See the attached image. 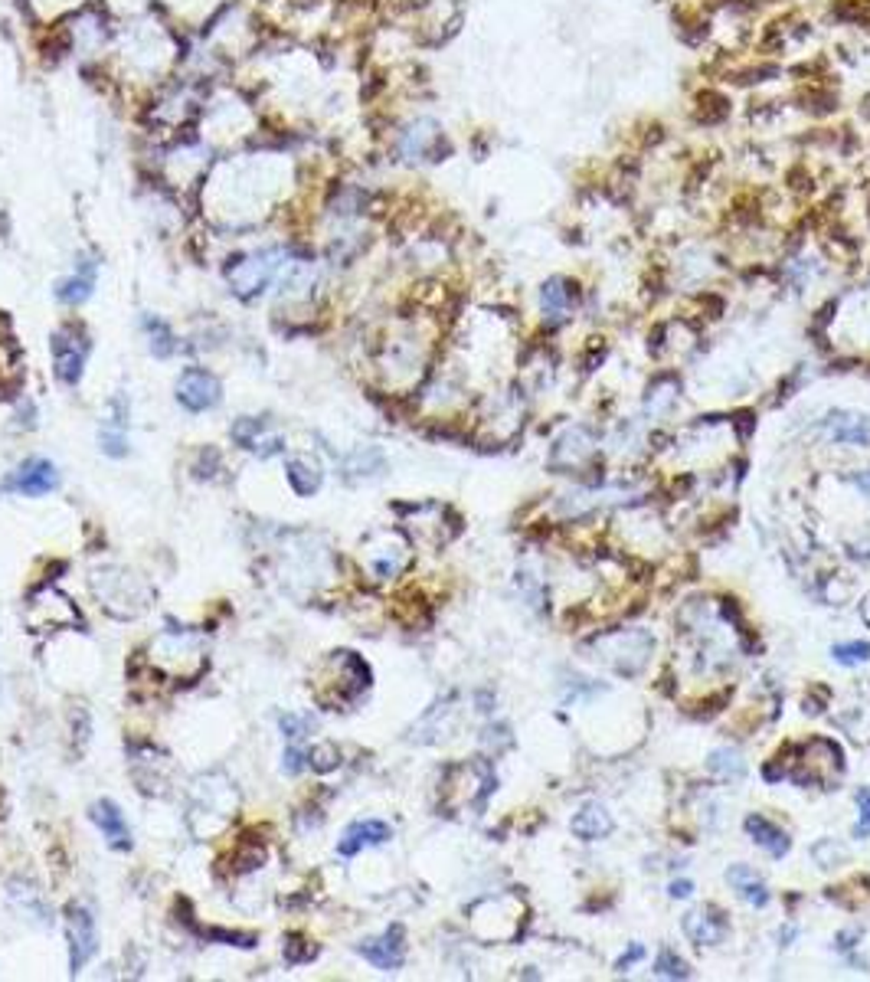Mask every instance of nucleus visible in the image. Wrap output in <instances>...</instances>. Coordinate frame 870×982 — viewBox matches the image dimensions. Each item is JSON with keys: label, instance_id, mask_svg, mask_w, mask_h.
Masks as SVG:
<instances>
[{"label": "nucleus", "instance_id": "obj_2", "mask_svg": "<svg viewBox=\"0 0 870 982\" xmlns=\"http://www.w3.org/2000/svg\"><path fill=\"white\" fill-rule=\"evenodd\" d=\"M148 662L154 672L170 681H197L209 665L207 636L197 629H184V626H168L151 638Z\"/></svg>", "mask_w": 870, "mask_h": 982}, {"label": "nucleus", "instance_id": "obj_13", "mask_svg": "<svg viewBox=\"0 0 870 982\" xmlns=\"http://www.w3.org/2000/svg\"><path fill=\"white\" fill-rule=\"evenodd\" d=\"M56 485H59L56 465L46 462V459H30V462H24L20 469H14V475L7 479L10 491H20V495H30V498L50 495Z\"/></svg>", "mask_w": 870, "mask_h": 982}, {"label": "nucleus", "instance_id": "obj_4", "mask_svg": "<svg viewBox=\"0 0 870 982\" xmlns=\"http://www.w3.org/2000/svg\"><path fill=\"white\" fill-rule=\"evenodd\" d=\"M357 560L373 583H390L400 577L412 560L410 540L400 530H373L357 550Z\"/></svg>", "mask_w": 870, "mask_h": 982}, {"label": "nucleus", "instance_id": "obj_11", "mask_svg": "<svg viewBox=\"0 0 870 982\" xmlns=\"http://www.w3.org/2000/svg\"><path fill=\"white\" fill-rule=\"evenodd\" d=\"M177 403L190 413H207L219 403V380L203 367H187L177 380Z\"/></svg>", "mask_w": 870, "mask_h": 982}, {"label": "nucleus", "instance_id": "obj_9", "mask_svg": "<svg viewBox=\"0 0 870 982\" xmlns=\"http://www.w3.org/2000/svg\"><path fill=\"white\" fill-rule=\"evenodd\" d=\"M66 937H69V966L79 973L99 949V933H95V917L89 907L69 904L66 907Z\"/></svg>", "mask_w": 870, "mask_h": 982}, {"label": "nucleus", "instance_id": "obj_25", "mask_svg": "<svg viewBox=\"0 0 870 982\" xmlns=\"http://www.w3.org/2000/svg\"><path fill=\"white\" fill-rule=\"evenodd\" d=\"M707 766H710L713 776H720V780H730V783L740 780V776L746 773V766H743V760H740V754H737V750H727V747H723V750H713L710 760H707Z\"/></svg>", "mask_w": 870, "mask_h": 982}, {"label": "nucleus", "instance_id": "obj_33", "mask_svg": "<svg viewBox=\"0 0 870 982\" xmlns=\"http://www.w3.org/2000/svg\"><path fill=\"white\" fill-rule=\"evenodd\" d=\"M304 766H308V750H304L302 744H288V750H285V760H282V770L288 773V776H298Z\"/></svg>", "mask_w": 870, "mask_h": 982}, {"label": "nucleus", "instance_id": "obj_35", "mask_svg": "<svg viewBox=\"0 0 870 982\" xmlns=\"http://www.w3.org/2000/svg\"><path fill=\"white\" fill-rule=\"evenodd\" d=\"M642 957H644V947H628V953L619 959V963H615V969H619V973H625L628 966L638 963V959H642Z\"/></svg>", "mask_w": 870, "mask_h": 982}, {"label": "nucleus", "instance_id": "obj_14", "mask_svg": "<svg viewBox=\"0 0 870 982\" xmlns=\"http://www.w3.org/2000/svg\"><path fill=\"white\" fill-rule=\"evenodd\" d=\"M390 839H393V829H390V825L380 822V819H363V822L347 825V831H343L341 841H337V855L353 858V855H360L363 848L383 845V841H390Z\"/></svg>", "mask_w": 870, "mask_h": 982}, {"label": "nucleus", "instance_id": "obj_6", "mask_svg": "<svg viewBox=\"0 0 870 982\" xmlns=\"http://www.w3.org/2000/svg\"><path fill=\"white\" fill-rule=\"evenodd\" d=\"M26 626L34 632H56V629H72V626H82V616H79L76 603L56 587H43L36 589L30 603H26Z\"/></svg>", "mask_w": 870, "mask_h": 982}, {"label": "nucleus", "instance_id": "obj_32", "mask_svg": "<svg viewBox=\"0 0 870 982\" xmlns=\"http://www.w3.org/2000/svg\"><path fill=\"white\" fill-rule=\"evenodd\" d=\"M311 731L308 717H298V714H285L282 717V734L288 737V744H302V737Z\"/></svg>", "mask_w": 870, "mask_h": 982}, {"label": "nucleus", "instance_id": "obj_7", "mask_svg": "<svg viewBox=\"0 0 870 982\" xmlns=\"http://www.w3.org/2000/svg\"><path fill=\"white\" fill-rule=\"evenodd\" d=\"M599 662H605L612 672L622 675H635L644 668V662L652 658L654 638L642 629H628V632H612V636L599 638Z\"/></svg>", "mask_w": 870, "mask_h": 982}, {"label": "nucleus", "instance_id": "obj_29", "mask_svg": "<svg viewBox=\"0 0 870 982\" xmlns=\"http://www.w3.org/2000/svg\"><path fill=\"white\" fill-rule=\"evenodd\" d=\"M314 957H318V947L308 943L304 937H288L285 940V963L298 966V963H311Z\"/></svg>", "mask_w": 870, "mask_h": 982}, {"label": "nucleus", "instance_id": "obj_8", "mask_svg": "<svg viewBox=\"0 0 870 982\" xmlns=\"http://www.w3.org/2000/svg\"><path fill=\"white\" fill-rule=\"evenodd\" d=\"M282 259V252H259V256H246V259H239L236 266H229L227 278H229V286H233V292L239 295V298H256V295H262L268 288V282L278 276V269H282L285 262Z\"/></svg>", "mask_w": 870, "mask_h": 982}, {"label": "nucleus", "instance_id": "obj_20", "mask_svg": "<svg viewBox=\"0 0 870 982\" xmlns=\"http://www.w3.org/2000/svg\"><path fill=\"white\" fill-rule=\"evenodd\" d=\"M746 835L772 858H786L788 848H792V839H788L786 831L778 829L776 822H769V819H762V815H749L746 819Z\"/></svg>", "mask_w": 870, "mask_h": 982}, {"label": "nucleus", "instance_id": "obj_26", "mask_svg": "<svg viewBox=\"0 0 870 982\" xmlns=\"http://www.w3.org/2000/svg\"><path fill=\"white\" fill-rule=\"evenodd\" d=\"M144 331H148V337H151L154 357H170V354H174V347H177L174 331H170L164 321H160V318H144Z\"/></svg>", "mask_w": 870, "mask_h": 982}, {"label": "nucleus", "instance_id": "obj_10", "mask_svg": "<svg viewBox=\"0 0 870 982\" xmlns=\"http://www.w3.org/2000/svg\"><path fill=\"white\" fill-rule=\"evenodd\" d=\"M85 354H89V345L76 335V327H59L53 335V367L66 386H76L82 380Z\"/></svg>", "mask_w": 870, "mask_h": 982}, {"label": "nucleus", "instance_id": "obj_12", "mask_svg": "<svg viewBox=\"0 0 870 982\" xmlns=\"http://www.w3.org/2000/svg\"><path fill=\"white\" fill-rule=\"evenodd\" d=\"M406 937H402V927L393 924L390 930L383 933V937H373V940H363L357 947V953L367 963H373L377 969H383V973H393V969H400L402 959H406Z\"/></svg>", "mask_w": 870, "mask_h": 982}, {"label": "nucleus", "instance_id": "obj_17", "mask_svg": "<svg viewBox=\"0 0 870 982\" xmlns=\"http://www.w3.org/2000/svg\"><path fill=\"white\" fill-rule=\"evenodd\" d=\"M92 822L99 825L102 839L109 841L111 848H118V851H128V848H131V831H128L125 815H121V809H118L111 799H102V802H95V806H92Z\"/></svg>", "mask_w": 870, "mask_h": 982}, {"label": "nucleus", "instance_id": "obj_22", "mask_svg": "<svg viewBox=\"0 0 870 982\" xmlns=\"http://www.w3.org/2000/svg\"><path fill=\"white\" fill-rule=\"evenodd\" d=\"M285 475H288V485L295 488V495H314L321 488V465L311 459V455H295L285 465Z\"/></svg>", "mask_w": 870, "mask_h": 982}, {"label": "nucleus", "instance_id": "obj_31", "mask_svg": "<svg viewBox=\"0 0 870 982\" xmlns=\"http://www.w3.org/2000/svg\"><path fill=\"white\" fill-rule=\"evenodd\" d=\"M308 763L314 766L318 773H327V770H334V766L341 763V754H337L334 744H318V747L308 750Z\"/></svg>", "mask_w": 870, "mask_h": 982}, {"label": "nucleus", "instance_id": "obj_27", "mask_svg": "<svg viewBox=\"0 0 870 982\" xmlns=\"http://www.w3.org/2000/svg\"><path fill=\"white\" fill-rule=\"evenodd\" d=\"M262 861H266V845L262 841H246V845H239V851L233 855V871H252V868H259Z\"/></svg>", "mask_w": 870, "mask_h": 982}, {"label": "nucleus", "instance_id": "obj_34", "mask_svg": "<svg viewBox=\"0 0 870 982\" xmlns=\"http://www.w3.org/2000/svg\"><path fill=\"white\" fill-rule=\"evenodd\" d=\"M857 809H861V819L854 825V839H870V790H857Z\"/></svg>", "mask_w": 870, "mask_h": 982}, {"label": "nucleus", "instance_id": "obj_38", "mask_svg": "<svg viewBox=\"0 0 870 982\" xmlns=\"http://www.w3.org/2000/svg\"><path fill=\"white\" fill-rule=\"evenodd\" d=\"M861 619L870 626V593H867V597H864V603H861Z\"/></svg>", "mask_w": 870, "mask_h": 982}, {"label": "nucleus", "instance_id": "obj_30", "mask_svg": "<svg viewBox=\"0 0 870 982\" xmlns=\"http://www.w3.org/2000/svg\"><path fill=\"white\" fill-rule=\"evenodd\" d=\"M831 655H835V662H841V665L870 662V642H845V646L831 648Z\"/></svg>", "mask_w": 870, "mask_h": 982}, {"label": "nucleus", "instance_id": "obj_23", "mask_svg": "<svg viewBox=\"0 0 870 982\" xmlns=\"http://www.w3.org/2000/svg\"><path fill=\"white\" fill-rule=\"evenodd\" d=\"M92 288H95V262H89V266H82V272H76L72 278H63V282H59L56 298L66 305H79L92 295Z\"/></svg>", "mask_w": 870, "mask_h": 982}, {"label": "nucleus", "instance_id": "obj_1", "mask_svg": "<svg viewBox=\"0 0 870 982\" xmlns=\"http://www.w3.org/2000/svg\"><path fill=\"white\" fill-rule=\"evenodd\" d=\"M370 688V665L351 648H337L314 668L311 675V695L321 707L337 711L351 707L353 701L367 695Z\"/></svg>", "mask_w": 870, "mask_h": 982}, {"label": "nucleus", "instance_id": "obj_37", "mask_svg": "<svg viewBox=\"0 0 870 982\" xmlns=\"http://www.w3.org/2000/svg\"><path fill=\"white\" fill-rule=\"evenodd\" d=\"M851 481H854V485H857V488H861L864 495H870V469H864V472H854V475H851Z\"/></svg>", "mask_w": 870, "mask_h": 982}, {"label": "nucleus", "instance_id": "obj_24", "mask_svg": "<svg viewBox=\"0 0 870 982\" xmlns=\"http://www.w3.org/2000/svg\"><path fill=\"white\" fill-rule=\"evenodd\" d=\"M573 288H569L566 278H550L544 286V292H540V308H544L546 318H563L569 311V305H573Z\"/></svg>", "mask_w": 870, "mask_h": 982}, {"label": "nucleus", "instance_id": "obj_21", "mask_svg": "<svg viewBox=\"0 0 870 982\" xmlns=\"http://www.w3.org/2000/svg\"><path fill=\"white\" fill-rule=\"evenodd\" d=\"M727 884L737 890L740 898H743L749 907H766V904H769V888H766V881H762L753 868H746V865L727 868Z\"/></svg>", "mask_w": 870, "mask_h": 982}, {"label": "nucleus", "instance_id": "obj_18", "mask_svg": "<svg viewBox=\"0 0 870 982\" xmlns=\"http://www.w3.org/2000/svg\"><path fill=\"white\" fill-rule=\"evenodd\" d=\"M825 433L835 442L870 445V416H861V413H831L828 420H825Z\"/></svg>", "mask_w": 870, "mask_h": 982}, {"label": "nucleus", "instance_id": "obj_3", "mask_svg": "<svg viewBox=\"0 0 870 982\" xmlns=\"http://www.w3.org/2000/svg\"><path fill=\"white\" fill-rule=\"evenodd\" d=\"M92 593L102 609L111 613L115 619L141 616L154 599L151 583L144 577H138L134 570H128V567H102V570H92Z\"/></svg>", "mask_w": 870, "mask_h": 982}, {"label": "nucleus", "instance_id": "obj_36", "mask_svg": "<svg viewBox=\"0 0 870 982\" xmlns=\"http://www.w3.org/2000/svg\"><path fill=\"white\" fill-rule=\"evenodd\" d=\"M691 894H694V884H691V881H674V884H671V898L684 900V898H691Z\"/></svg>", "mask_w": 870, "mask_h": 982}, {"label": "nucleus", "instance_id": "obj_28", "mask_svg": "<svg viewBox=\"0 0 870 982\" xmlns=\"http://www.w3.org/2000/svg\"><path fill=\"white\" fill-rule=\"evenodd\" d=\"M658 976H668V979H687L691 976V966L674 953V949H662L658 953V966H654Z\"/></svg>", "mask_w": 870, "mask_h": 982}, {"label": "nucleus", "instance_id": "obj_15", "mask_svg": "<svg viewBox=\"0 0 870 982\" xmlns=\"http://www.w3.org/2000/svg\"><path fill=\"white\" fill-rule=\"evenodd\" d=\"M99 445H102V452L111 455V459H121V455L128 452V403L121 394L111 396L109 420L102 423V429H99Z\"/></svg>", "mask_w": 870, "mask_h": 982}, {"label": "nucleus", "instance_id": "obj_16", "mask_svg": "<svg viewBox=\"0 0 870 982\" xmlns=\"http://www.w3.org/2000/svg\"><path fill=\"white\" fill-rule=\"evenodd\" d=\"M684 933L697 947H713L727 937V917L713 907H697L684 917Z\"/></svg>", "mask_w": 870, "mask_h": 982}, {"label": "nucleus", "instance_id": "obj_5", "mask_svg": "<svg viewBox=\"0 0 870 982\" xmlns=\"http://www.w3.org/2000/svg\"><path fill=\"white\" fill-rule=\"evenodd\" d=\"M207 815V839L217 835L229 825V819L236 815V790L229 786L223 776H200L193 786V802H190V825H197Z\"/></svg>", "mask_w": 870, "mask_h": 982}, {"label": "nucleus", "instance_id": "obj_19", "mask_svg": "<svg viewBox=\"0 0 870 982\" xmlns=\"http://www.w3.org/2000/svg\"><path fill=\"white\" fill-rule=\"evenodd\" d=\"M612 829H615V822H612L609 809H605L603 802H583V806H579V812L573 815V835H576V839H583V841L605 839Z\"/></svg>", "mask_w": 870, "mask_h": 982}]
</instances>
